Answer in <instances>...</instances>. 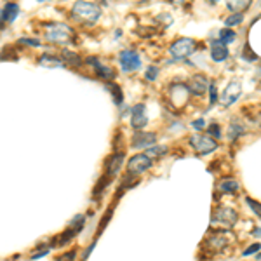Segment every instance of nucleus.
<instances>
[{"instance_id": "9", "label": "nucleus", "mask_w": 261, "mask_h": 261, "mask_svg": "<svg viewBox=\"0 0 261 261\" xmlns=\"http://www.w3.org/2000/svg\"><path fill=\"white\" fill-rule=\"evenodd\" d=\"M212 219L218 223H223V225H227V227H234L235 223H237V212L230 208H218V209H214Z\"/></svg>"}, {"instance_id": "1", "label": "nucleus", "mask_w": 261, "mask_h": 261, "mask_svg": "<svg viewBox=\"0 0 261 261\" xmlns=\"http://www.w3.org/2000/svg\"><path fill=\"white\" fill-rule=\"evenodd\" d=\"M72 14H73V18H75V20H78L80 23L92 25V23H96V21L100 20L101 9L98 7L96 4H92V2H84V0H78L77 4L73 5Z\"/></svg>"}, {"instance_id": "24", "label": "nucleus", "mask_w": 261, "mask_h": 261, "mask_svg": "<svg viewBox=\"0 0 261 261\" xmlns=\"http://www.w3.org/2000/svg\"><path fill=\"white\" fill-rule=\"evenodd\" d=\"M242 134H244V127L237 126V124L230 126V130H228V138H230L232 141H235V139H237L238 136H242Z\"/></svg>"}, {"instance_id": "33", "label": "nucleus", "mask_w": 261, "mask_h": 261, "mask_svg": "<svg viewBox=\"0 0 261 261\" xmlns=\"http://www.w3.org/2000/svg\"><path fill=\"white\" fill-rule=\"evenodd\" d=\"M47 253H49V249H44L42 253H33L31 254V260H40V258H44Z\"/></svg>"}, {"instance_id": "38", "label": "nucleus", "mask_w": 261, "mask_h": 261, "mask_svg": "<svg viewBox=\"0 0 261 261\" xmlns=\"http://www.w3.org/2000/svg\"><path fill=\"white\" fill-rule=\"evenodd\" d=\"M256 261H261V254H256Z\"/></svg>"}, {"instance_id": "6", "label": "nucleus", "mask_w": 261, "mask_h": 261, "mask_svg": "<svg viewBox=\"0 0 261 261\" xmlns=\"http://www.w3.org/2000/svg\"><path fill=\"white\" fill-rule=\"evenodd\" d=\"M150 167H152V158L146 154L134 155V157L129 158V162H127V171L130 174H143L146 169H150Z\"/></svg>"}, {"instance_id": "27", "label": "nucleus", "mask_w": 261, "mask_h": 261, "mask_svg": "<svg viewBox=\"0 0 261 261\" xmlns=\"http://www.w3.org/2000/svg\"><path fill=\"white\" fill-rule=\"evenodd\" d=\"M246 200H247V204H249V208L253 209V211L256 212V214H258V216H260V218H261V204H258L256 200L249 199V197H247Z\"/></svg>"}, {"instance_id": "11", "label": "nucleus", "mask_w": 261, "mask_h": 261, "mask_svg": "<svg viewBox=\"0 0 261 261\" xmlns=\"http://www.w3.org/2000/svg\"><path fill=\"white\" fill-rule=\"evenodd\" d=\"M157 141V134L154 132H143V130H138L134 136H132V146L134 148H150L152 145H155Z\"/></svg>"}, {"instance_id": "14", "label": "nucleus", "mask_w": 261, "mask_h": 261, "mask_svg": "<svg viewBox=\"0 0 261 261\" xmlns=\"http://www.w3.org/2000/svg\"><path fill=\"white\" fill-rule=\"evenodd\" d=\"M122 162H124V154H119V155H113V157L108 160L106 164V173L110 178H113L117 173H119V169L122 167Z\"/></svg>"}, {"instance_id": "20", "label": "nucleus", "mask_w": 261, "mask_h": 261, "mask_svg": "<svg viewBox=\"0 0 261 261\" xmlns=\"http://www.w3.org/2000/svg\"><path fill=\"white\" fill-rule=\"evenodd\" d=\"M108 87V92L111 94V98H113V101H115V104H122V91H120V87L117 84H106Z\"/></svg>"}, {"instance_id": "36", "label": "nucleus", "mask_w": 261, "mask_h": 261, "mask_svg": "<svg viewBox=\"0 0 261 261\" xmlns=\"http://www.w3.org/2000/svg\"><path fill=\"white\" fill-rule=\"evenodd\" d=\"M253 235H254V237H261V228H258V230H254V232H253Z\"/></svg>"}, {"instance_id": "30", "label": "nucleus", "mask_w": 261, "mask_h": 261, "mask_svg": "<svg viewBox=\"0 0 261 261\" xmlns=\"http://www.w3.org/2000/svg\"><path fill=\"white\" fill-rule=\"evenodd\" d=\"M209 134H211V136H216V138H219V136H221L218 124H211V126H209Z\"/></svg>"}, {"instance_id": "28", "label": "nucleus", "mask_w": 261, "mask_h": 261, "mask_svg": "<svg viewBox=\"0 0 261 261\" xmlns=\"http://www.w3.org/2000/svg\"><path fill=\"white\" fill-rule=\"evenodd\" d=\"M260 249H261V244H260V242H256V244H253V246L247 247V249L244 251V253H242V256H251V254L258 253Z\"/></svg>"}, {"instance_id": "29", "label": "nucleus", "mask_w": 261, "mask_h": 261, "mask_svg": "<svg viewBox=\"0 0 261 261\" xmlns=\"http://www.w3.org/2000/svg\"><path fill=\"white\" fill-rule=\"evenodd\" d=\"M209 94H211V104L216 103V100H218V92H216V84L212 82V84H209Z\"/></svg>"}, {"instance_id": "25", "label": "nucleus", "mask_w": 261, "mask_h": 261, "mask_svg": "<svg viewBox=\"0 0 261 261\" xmlns=\"http://www.w3.org/2000/svg\"><path fill=\"white\" fill-rule=\"evenodd\" d=\"M228 242H227V238H219V237H214V238H211L209 240V246L212 247V249H216V251H221L223 247L227 246Z\"/></svg>"}, {"instance_id": "39", "label": "nucleus", "mask_w": 261, "mask_h": 261, "mask_svg": "<svg viewBox=\"0 0 261 261\" xmlns=\"http://www.w3.org/2000/svg\"><path fill=\"white\" fill-rule=\"evenodd\" d=\"M40 2H42V0H40Z\"/></svg>"}, {"instance_id": "12", "label": "nucleus", "mask_w": 261, "mask_h": 261, "mask_svg": "<svg viewBox=\"0 0 261 261\" xmlns=\"http://www.w3.org/2000/svg\"><path fill=\"white\" fill-rule=\"evenodd\" d=\"M211 56L216 63H221L228 58V49H227V44H223L221 40L218 42H212L211 46Z\"/></svg>"}, {"instance_id": "8", "label": "nucleus", "mask_w": 261, "mask_h": 261, "mask_svg": "<svg viewBox=\"0 0 261 261\" xmlns=\"http://www.w3.org/2000/svg\"><path fill=\"white\" fill-rule=\"evenodd\" d=\"M148 124V115H146V106L143 103H138L130 110V126L134 129H143Z\"/></svg>"}, {"instance_id": "22", "label": "nucleus", "mask_w": 261, "mask_h": 261, "mask_svg": "<svg viewBox=\"0 0 261 261\" xmlns=\"http://www.w3.org/2000/svg\"><path fill=\"white\" fill-rule=\"evenodd\" d=\"M242 20H244V14H242V12H232L227 20H225V25H227L228 28L237 26V25L242 23Z\"/></svg>"}, {"instance_id": "21", "label": "nucleus", "mask_w": 261, "mask_h": 261, "mask_svg": "<svg viewBox=\"0 0 261 261\" xmlns=\"http://www.w3.org/2000/svg\"><path fill=\"white\" fill-rule=\"evenodd\" d=\"M63 59H65V61H68L70 65H73V66H80L82 65V58L78 56V54L72 52V51H63Z\"/></svg>"}, {"instance_id": "3", "label": "nucleus", "mask_w": 261, "mask_h": 261, "mask_svg": "<svg viewBox=\"0 0 261 261\" xmlns=\"http://www.w3.org/2000/svg\"><path fill=\"white\" fill-rule=\"evenodd\" d=\"M197 51V42L193 39H178L173 46L169 47V52L174 59H184L192 56Z\"/></svg>"}, {"instance_id": "2", "label": "nucleus", "mask_w": 261, "mask_h": 261, "mask_svg": "<svg viewBox=\"0 0 261 261\" xmlns=\"http://www.w3.org/2000/svg\"><path fill=\"white\" fill-rule=\"evenodd\" d=\"M73 37V30L65 23H52L47 26L46 39L54 44H68Z\"/></svg>"}, {"instance_id": "17", "label": "nucleus", "mask_w": 261, "mask_h": 261, "mask_svg": "<svg viewBox=\"0 0 261 261\" xmlns=\"http://www.w3.org/2000/svg\"><path fill=\"white\" fill-rule=\"evenodd\" d=\"M251 2H253V0H228L227 7H228V11H232V12H242L249 7Z\"/></svg>"}, {"instance_id": "16", "label": "nucleus", "mask_w": 261, "mask_h": 261, "mask_svg": "<svg viewBox=\"0 0 261 261\" xmlns=\"http://www.w3.org/2000/svg\"><path fill=\"white\" fill-rule=\"evenodd\" d=\"M20 14V7L16 4H5L4 11H2V21H7V23H12V21L18 18Z\"/></svg>"}, {"instance_id": "31", "label": "nucleus", "mask_w": 261, "mask_h": 261, "mask_svg": "<svg viewBox=\"0 0 261 261\" xmlns=\"http://www.w3.org/2000/svg\"><path fill=\"white\" fill-rule=\"evenodd\" d=\"M242 56H244V58H247V59H249V61H254V59H256V56H254V54L251 52L249 46L244 47V51H242Z\"/></svg>"}, {"instance_id": "15", "label": "nucleus", "mask_w": 261, "mask_h": 261, "mask_svg": "<svg viewBox=\"0 0 261 261\" xmlns=\"http://www.w3.org/2000/svg\"><path fill=\"white\" fill-rule=\"evenodd\" d=\"M39 65L46 66V68H61V66L65 65V61H61V59L56 58V56H51V54H42L39 59Z\"/></svg>"}, {"instance_id": "23", "label": "nucleus", "mask_w": 261, "mask_h": 261, "mask_svg": "<svg viewBox=\"0 0 261 261\" xmlns=\"http://www.w3.org/2000/svg\"><path fill=\"white\" fill-rule=\"evenodd\" d=\"M219 40H221L223 44H230L235 40V31L230 30V28H223L221 31H219Z\"/></svg>"}, {"instance_id": "18", "label": "nucleus", "mask_w": 261, "mask_h": 261, "mask_svg": "<svg viewBox=\"0 0 261 261\" xmlns=\"http://www.w3.org/2000/svg\"><path fill=\"white\" fill-rule=\"evenodd\" d=\"M237 190H238V183L235 180H230V178H227V180H223L219 183V192L223 193H235Z\"/></svg>"}, {"instance_id": "35", "label": "nucleus", "mask_w": 261, "mask_h": 261, "mask_svg": "<svg viewBox=\"0 0 261 261\" xmlns=\"http://www.w3.org/2000/svg\"><path fill=\"white\" fill-rule=\"evenodd\" d=\"M94 249V244H91V246L87 247V249H85V253H84V256H82V260H87V256L89 254H91V251Z\"/></svg>"}, {"instance_id": "26", "label": "nucleus", "mask_w": 261, "mask_h": 261, "mask_svg": "<svg viewBox=\"0 0 261 261\" xmlns=\"http://www.w3.org/2000/svg\"><path fill=\"white\" fill-rule=\"evenodd\" d=\"M157 75H158V68L157 66H148L146 68V80H155L157 78Z\"/></svg>"}, {"instance_id": "19", "label": "nucleus", "mask_w": 261, "mask_h": 261, "mask_svg": "<svg viewBox=\"0 0 261 261\" xmlns=\"http://www.w3.org/2000/svg\"><path fill=\"white\" fill-rule=\"evenodd\" d=\"M146 155L150 158H160L167 154V146L165 145H157V146H150V148H146L145 152Z\"/></svg>"}, {"instance_id": "32", "label": "nucleus", "mask_w": 261, "mask_h": 261, "mask_svg": "<svg viewBox=\"0 0 261 261\" xmlns=\"http://www.w3.org/2000/svg\"><path fill=\"white\" fill-rule=\"evenodd\" d=\"M21 44H28V46H40V40L37 39H21Z\"/></svg>"}, {"instance_id": "13", "label": "nucleus", "mask_w": 261, "mask_h": 261, "mask_svg": "<svg viewBox=\"0 0 261 261\" xmlns=\"http://www.w3.org/2000/svg\"><path fill=\"white\" fill-rule=\"evenodd\" d=\"M87 61H89V65H92V66H94V68H96V75H98V77H101V78H108V80H111V78L115 77V73H113V70L108 68V66H104V65H101V63L98 61L96 58H89Z\"/></svg>"}, {"instance_id": "34", "label": "nucleus", "mask_w": 261, "mask_h": 261, "mask_svg": "<svg viewBox=\"0 0 261 261\" xmlns=\"http://www.w3.org/2000/svg\"><path fill=\"white\" fill-rule=\"evenodd\" d=\"M204 126H206V122H204V119L195 120V122H193V127H195V129H200V127H204Z\"/></svg>"}, {"instance_id": "5", "label": "nucleus", "mask_w": 261, "mask_h": 261, "mask_svg": "<svg viewBox=\"0 0 261 261\" xmlns=\"http://www.w3.org/2000/svg\"><path fill=\"white\" fill-rule=\"evenodd\" d=\"M119 61H120V66H122L124 72H136V70H139V66H141V58H139V54L132 49L122 51V52H120Z\"/></svg>"}, {"instance_id": "4", "label": "nucleus", "mask_w": 261, "mask_h": 261, "mask_svg": "<svg viewBox=\"0 0 261 261\" xmlns=\"http://www.w3.org/2000/svg\"><path fill=\"white\" fill-rule=\"evenodd\" d=\"M190 145H192V148L199 155H208V154H211V152H214L216 148H218V145H216L214 139L209 138V136H202V134L192 136V138H190Z\"/></svg>"}, {"instance_id": "37", "label": "nucleus", "mask_w": 261, "mask_h": 261, "mask_svg": "<svg viewBox=\"0 0 261 261\" xmlns=\"http://www.w3.org/2000/svg\"><path fill=\"white\" fill-rule=\"evenodd\" d=\"M206 2H208V4H216L218 0H206Z\"/></svg>"}, {"instance_id": "10", "label": "nucleus", "mask_w": 261, "mask_h": 261, "mask_svg": "<svg viewBox=\"0 0 261 261\" xmlns=\"http://www.w3.org/2000/svg\"><path fill=\"white\" fill-rule=\"evenodd\" d=\"M208 89H209L208 78L204 77V75H193V77L186 82V91L192 92L193 96H202Z\"/></svg>"}, {"instance_id": "7", "label": "nucleus", "mask_w": 261, "mask_h": 261, "mask_svg": "<svg viewBox=\"0 0 261 261\" xmlns=\"http://www.w3.org/2000/svg\"><path fill=\"white\" fill-rule=\"evenodd\" d=\"M240 94H242L240 80H232L230 84L227 85V89H225V92H223V96H221L223 104H225V106H232V104L240 98Z\"/></svg>"}]
</instances>
